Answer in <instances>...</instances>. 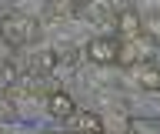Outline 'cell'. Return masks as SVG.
I'll list each match as a JSON object with an SVG mask.
<instances>
[{
	"instance_id": "cell-9",
	"label": "cell",
	"mask_w": 160,
	"mask_h": 134,
	"mask_svg": "<svg viewBox=\"0 0 160 134\" xmlns=\"http://www.w3.org/2000/svg\"><path fill=\"white\" fill-rule=\"evenodd\" d=\"M10 117H13V101L7 91H0V121H10Z\"/></svg>"
},
{
	"instance_id": "cell-8",
	"label": "cell",
	"mask_w": 160,
	"mask_h": 134,
	"mask_svg": "<svg viewBox=\"0 0 160 134\" xmlns=\"http://www.w3.org/2000/svg\"><path fill=\"white\" fill-rule=\"evenodd\" d=\"M137 84L143 87V91H160V67L153 61L137 64Z\"/></svg>"
},
{
	"instance_id": "cell-5",
	"label": "cell",
	"mask_w": 160,
	"mask_h": 134,
	"mask_svg": "<svg viewBox=\"0 0 160 134\" xmlns=\"http://www.w3.org/2000/svg\"><path fill=\"white\" fill-rule=\"evenodd\" d=\"M47 111L53 114V117H63V121H70L73 114H77V104H73V97L63 91H53L47 94Z\"/></svg>"
},
{
	"instance_id": "cell-6",
	"label": "cell",
	"mask_w": 160,
	"mask_h": 134,
	"mask_svg": "<svg viewBox=\"0 0 160 134\" xmlns=\"http://www.w3.org/2000/svg\"><path fill=\"white\" fill-rule=\"evenodd\" d=\"M70 121H73V134H103V117L93 111H77Z\"/></svg>"
},
{
	"instance_id": "cell-2",
	"label": "cell",
	"mask_w": 160,
	"mask_h": 134,
	"mask_svg": "<svg viewBox=\"0 0 160 134\" xmlns=\"http://www.w3.org/2000/svg\"><path fill=\"white\" fill-rule=\"evenodd\" d=\"M153 37L150 34H137V37H127V40L120 44L117 51V64H123V67H137V64H147L153 61Z\"/></svg>"
},
{
	"instance_id": "cell-4",
	"label": "cell",
	"mask_w": 160,
	"mask_h": 134,
	"mask_svg": "<svg viewBox=\"0 0 160 134\" xmlns=\"http://www.w3.org/2000/svg\"><path fill=\"white\" fill-rule=\"evenodd\" d=\"M113 27H117L123 37H137V34H143V20H140V13L133 10V7H120V10L113 13Z\"/></svg>"
},
{
	"instance_id": "cell-11",
	"label": "cell",
	"mask_w": 160,
	"mask_h": 134,
	"mask_svg": "<svg viewBox=\"0 0 160 134\" xmlns=\"http://www.w3.org/2000/svg\"><path fill=\"white\" fill-rule=\"evenodd\" d=\"M43 134H63V131H43Z\"/></svg>"
},
{
	"instance_id": "cell-7",
	"label": "cell",
	"mask_w": 160,
	"mask_h": 134,
	"mask_svg": "<svg viewBox=\"0 0 160 134\" xmlns=\"http://www.w3.org/2000/svg\"><path fill=\"white\" fill-rule=\"evenodd\" d=\"M53 67H57V54L53 51H40V54H33V57L27 61V74H33V77H40V81H43Z\"/></svg>"
},
{
	"instance_id": "cell-1",
	"label": "cell",
	"mask_w": 160,
	"mask_h": 134,
	"mask_svg": "<svg viewBox=\"0 0 160 134\" xmlns=\"http://www.w3.org/2000/svg\"><path fill=\"white\" fill-rule=\"evenodd\" d=\"M0 37L10 47H27V44H33L40 37V24L30 13H7L0 20Z\"/></svg>"
},
{
	"instance_id": "cell-10",
	"label": "cell",
	"mask_w": 160,
	"mask_h": 134,
	"mask_svg": "<svg viewBox=\"0 0 160 134\" xmlns=\"http://www.w3.org/2000/svg\"><path fill=\"white\" fill-rule=\"evenodd\" d=\"M147 30H150V37H153V40H160V13H153V17L147 20Z\"/></svg>"
},
{
	"instance_id": "cell-3",
	"label": "cell",
	"mask_w": 160,
	"mask_h": 134,
	"mask_svg": "<svg viewBox=\"0 0 160 134\" xmlns=\"http://www.w3.org/2000/svg\"><path fill=\"white\" fill-rule=\"evenodd\" d=\"M117 51H120V44L113 37H93L87 44V57L93 64H117Z\"/></svg>"
}]
</instances>
